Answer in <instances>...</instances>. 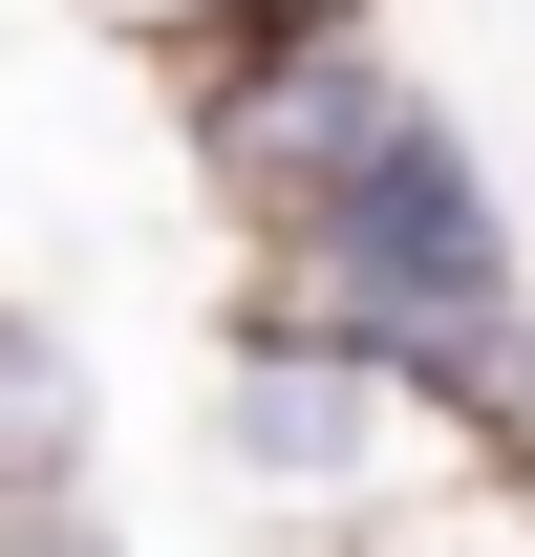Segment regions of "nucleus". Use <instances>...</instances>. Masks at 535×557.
<instances>
[{"instance_id": "3", "label": "nucleus", "mask_w": 535, "mask_h": 557, "mask_svg": "<svg viewBox=\"0 0 535 557\" xmlns=\"http://www.w3.org/2000/svg\"><path fill=\"white\" fill-rule=\"evenodd\" d=\"M65 472H86V386H65V344L0 300V536H22V515H86Z\"/></svg>"}, {"instance_id": "4", "label": "nucleus", "mask_w": 535, "mask_h": 557, "mask_svg": "<svg viewBox=\"0 0 535 557\" xmlns=\"http://www.w3.org/2000/svg\"><path fill=\"white\" fill-rule=\"evenodd\" d=\"M129 44H172V86L194 65H236V44H278V22H322V0H108Z\"/></svg>"}, {"instance_id": "5", "label": "nucleus", "mask_w": 535, "mask_h": 557, "mask_svg": "<svg viewBox=\"0 0 535 557\" xmlns=\"http://www.w3.org/2000/svg\"><path fill=\"white\" fill-rule=\"evenodd\" d=\"M0 557H108V536H86V515H22V536H0Z\"/></svg>"}, {"instance_id": "2", "label": "nucleus", "mask_w": 535, "mask_h": 557, "mask_svg": "<svg viewBox=\"0 0 535 557\" xmlns=\"http://www.w3.org/2000/svg\"><path fill=\"white\" fill-rule=\"evenodd\" d=\"M214 450H236V493H278V515H343V536H386V515H428V493L471 472H535V450H471L428 386H386L364 344H322L300 300H236V344H214Z\"/></svg>"}, {"instance_id": "1", "label": "nucleus", "mask_w": 535, "mask_h": 557, "mask_svg": "<svg viewBox=\"0 0 535 557\" xmlns=\"http://www.w3.org/2000/svg\"><path fill=\"white\" fill-rule=\"evenodd\" d=\"M194 172L258 236V300H300L322 344H364L386 386L471 429V450H535V278L514 214L471 172V129L364 44V0L278 22L236 65H194Z\"/></svg>"}]
</instances>
